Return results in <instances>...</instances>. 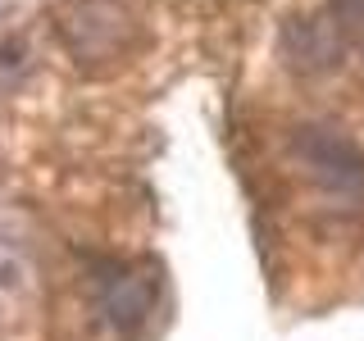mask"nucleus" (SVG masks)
Returning <instances> with one entry per match:
<instances>
[{
	"label": "nucleus",
	"instance_id": "nucleus-1",
	"mask_svg": "<svg viewBox=\"0 0 364 341\" xmlns=\"http://www.w3.org/2000/svg\"><path fill=\"white\" fill-rule=\"evenodd\" d=\"M291 151L305 164V173H310L328 196H341V200H360L364 196V151L341 128L310 123V128L296 132Z\"/></svg>",
	"mask_w": 364,
	"mask_h": 341
},
{
	"label": "nucleus",
	"instance_id": "nucleus-2",
	"mask_svg": "<svg viewBox=\"0 0 364 341\" xmlns=\"http://www.w3.org/2000/svg\"><path fill=\"white\" fill-rule=\"evenodd\" d=\"M151 305H155V278L146 264L105 259L91 273V310L109 332H136L151 318Z\"/></svg>",
	"mask_w": 364,
	"mask_h": 341
}]
</instances>
